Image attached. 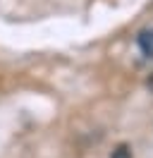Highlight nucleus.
Returning <instances> with one entry per match:
<instances>
[{
    "label": "nucleus",
    "instance_id": "obj_2",
    "mask_svg": "<svg viewBox=\"0 0 153 158\" xmlns=\"http://www.w3.org/2000/svg\"><path fill=\"white\" fill-rule=\"evenodd\" d=\"M113 158H132V148L127 146V144H122V146H117L113 151Z\"/></svg>",
    "mask_w": 153,
    "mask_h": 158
},
{
    "label": "nucleus",
    "instance_id": "obj_1",
    "mask_svg": "<svg viewBox=\"0 0 153 158\" xmlns=\"http://www.w3.org/2000/svg\"><path fill=\"white\" fill-rule=\"evenodd\" d=\"M139 48L146 58H153V29L143 31L141 36H139Z\"/></svg>",
    "mask_w": 153,
    "mask_h": 158
},
{
    "label": "nucleus",
    "instance_id": "obj_3",
    "mask_svg": "<svg viewBox=\"0 0 153 158\" xmlns=\"http://www.w3.org/2000/svg\"><path fill=\"white\" fill-rule=\"evenodd\" d=\"M146 86H148V91H153V72H151V77H148V81H146Z\"/></svg>",
    "mask_w": 153,
    "mask_h": 158
}]
</instances>
